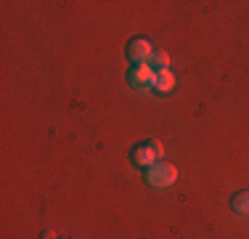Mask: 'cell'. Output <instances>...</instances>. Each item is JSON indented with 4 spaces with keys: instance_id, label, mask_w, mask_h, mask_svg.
<instances>
[{
    "instance_id": "8",
    "label": "cell",
    "mask_w": 249,
    "mask_h": 239,
    "mask_svg": "<svg viewBox=\"0 0 249 239\" xmlns=\"http://www.w3.org/2000/svg\"><path fill=\"white\" fill-rule=\"evenodd\" d=\"M43 239H56V234H53V231H45V234H43Z\"/></svg>"
},
{
    "instance_id": "7",
    "label": "cell",
    "mask_w": 249,
    "mask_h": 239,
    "mask_svg": "<svg viewBox=\"0 0 249 239\" xmlns=\"http://www.w3.org/2000/svg\"><path fill=\"white\" fill-rule=\"evenodd\" d=\"M149 67L154 72H164V69H170V56L164 51H154L151 53V59H149Z\"/></svg>"
},
{
    "instance_id": "3",
    "label": "cell",
    "mask_w": 249,
    "mask_h": 239,
    "mask_svg": "<svg viewBox=\"0 0 249 239\" xmlns=\"http://www.w3.org/2000/svg\"><path fill=\"white\" fill-rule=\"evenodd\" d=\"M151 53H154V48L146 38H133L127 43V59L133 64H149Z\"/></svg>"
},
{
    "instance_id": "1",
    "label": "cell",
    "mask_w": 249,
    "mask_h": 239,
    "mask_svg": "<svg viewBox=\"0 0 249 239\" xmlns=\"http://www.w3.org/2000/svg\"><path fill=\"white\" fill-rule=\"evenodd\" d=\"M178 181V167L173 162H157L151 165L149 170H146V183L154 189H164V186H173V183Z\"/></svg>"
},
{
    "instance_id": "2",
    "label": "cell",
    "mask_w": 249,
    "mask_h": 239,
    "mask_svg": "<svg viewBox=\"0 0 249 239\" xmlns=\"http://www.w3.org/2000/svg\"><path fill=\"white\" fill-rule=\"evenodd\" d=\"M162 154H164V146L159 141H143V143H138V146L133 149V165L149 170L151 165L162 162Z\"/></svg>"
},
{
    "instance_id": "6",
    "label": "cell",
    "mask_w": 249,
    "mask_h": 239,
    "mask_svg": "<svg viewBox=\"0 0 249 239\" xmlns=\"http://www.w3.org/2000/svg\"><path fill=\"white\" fill-rule=\"evenodd\" d=\"M231 207H233V213H239V215H249V191H239V194H233Z\"/></svg>"
},
{
    "instance_id": "4",
    "label": "cell",
    "mask_w": 249,
    "mask_h": 239,
    "mask_svg": "<svg viewBox=\"0 0 249 239\" xmlns=\"http://www.w3.org/2000/svg\"><path fill=\"white\" fill-rule=\"evenodd\" d=\"M154 72L149 64H135L133 69H130V75H127V82L133 88H151V82H154Z\"/></svg>"
},
{
    "instance_id": "5",
    "label": "cell",
    "mask_w": 249,
    "mask_h": 239,
    "mask_svg": "<svg viewBox=\"0 0 249 239\" xmlns=\"http://www.w3.org/2000/svg\"><path fill=\"white\" fill-rule=\"evenodd\" d=\"M151 88L154 91H159V93H170L175 88V75L170 69H164V72H157L154 75V82H151Z\"/></svg>"
}]
</instances>
